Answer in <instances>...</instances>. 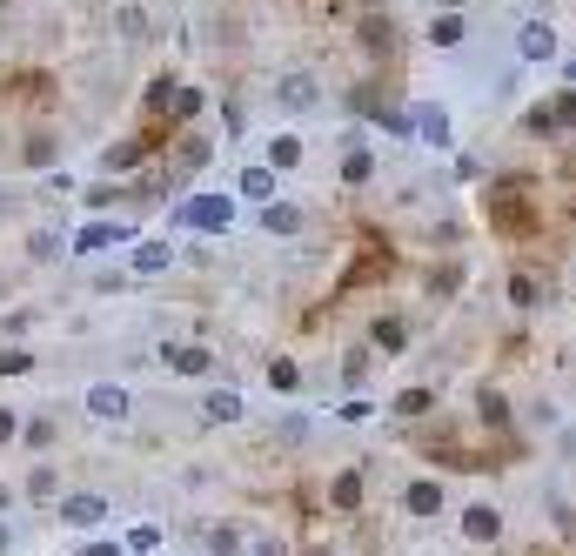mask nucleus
I'll use <instances>...</instances> for the list:
<instances>
[{
  "label": "nucleus",
  "mask_w": 576,
  "mask_h": 556,
  "mask_svg": "<svg viewBox=\"0 0 576 556\" xmlns=\"http://www.w3.org/2000/svg\"><path fill=\"white\" fill-rule=\"evenodd\" d=\"M543 114H550V134H570V128H576V88L550 94V101H543Z\"/></svg>",
  "instance_id": "13"
},
{
  "label": "nucleus",
  "mask_w": 576,
  "mask_h": 556,
  "mask_svg": "<svg viewBox=\"0 0 576 556\" xmlns=\"http://www.w3.org/2000/svg\"><path fill=\"white\" fill-rule=\"evenodd\" d=\"M516 47H523V61H556V27L550 21H523Z\"/></svg>",
  "instance_id": "8"
},
{
  "label": "nucleus",
  "mask_w": 576,
  "mask_h": 556,
  "mask_svg": "<svg viewBox=\"0 0 576 556\" xmlns=\"http://www.w3.org/2000/svg\"><path fill=\"white\" fill-rule=\"evenodd\" d=\"M7 543H14V530H7V523H0V550H7Z\"/></svg>",
  "instance_id": "35"
},
{
  "label": "nucleus",
  "mask_w": 576,
  "mask_h": 556,
  "mask_svg": "<svg viewBox=\"0 0 576 556\" xmlns=\"http://www.w3.org/2000/svg\"><path fill=\"white\" fill-rule=\"evenodd\" d=\"M255 556H288V550H282V543H255Z\"/></svg>",
  "instance_id": "33"
},
{
  "label": "nucleus",
  "mask_w": 576,
  "mask_h": 556,
  "mask_svg": "<svg viewBox=\"0 0 576 556\" xmlns=\"http://www.w3.org/2000/svg\"><path fill=\"white\" fill-rule=\"evenodd\" d=\"M262 228L268 235H302V208L295 201H262Z\"/></svg>",
  "instance_id": "10"
},
{
  "label": "nucleus",
  "mask_w": 576,
  "mask_h": 556,
  "mask_svg": "<svg viewBox=\"0 0 576 556\" xmlns=\"http://www.w3.org/2000/svg\"><path fill=\"white\" fill-rule=\"evenodd\" d=\"M114 242H134V228L128 222H88L74 235V255H101V248H114Z\"/></svg>",
  "instance_id": "6"
},
{
  "label": "nucleus",
  "mask_w": 576,
  "mask_h": 556,
  "mask_svg": "<svg viewBox=\"0 0 576 556\" xmlns=\"http://www.w3.org/2000/svg\"><path fill=\"white\" fill-rule=\"evenodd\" d=\"M536 295H543V289H536V275H510V302H516V309H536Z\"/></svg>",
  "instance_id": "24"
},
{
  "label": "nucleus",
  "mask_w": 576,
  "mask_h": 556,
  "mask_svg": "<svg viewBox=\"0 0 576 556\" xmlns=\"http://www.w3.org/2000/svg\"><path fill=\"white\" fill-rule=\"evenodd\" d=\"M376 128H382V134H416V128H409V114H402V108H389V114H382V121H376Z\"/></svg>",
  "instance_id": "29"
},
{
  "label": "nucleus",
  "mask_w": 576,
  "mask_h": 556,
  "mask_svg": "<svg viewBox=\"0 0 576 556\" xmlns=\"http://www.w3.org/2000/svg\"><path fill=\"white\" fill-rule=\"evenodd\" d=\"M181 222H188V228H215V235H222V228L235 222V201H228V195H201V201H181Z\"/></svg>",
  "instance_id": "4"
},
{
  "label": "nucleus",
  "mask_w": 576,
  "mask_h": 556,
  "mask_svg": "<svg viewBox=\"0 0 576 556\" xmlns=\"http://www.w3.org/2000/svg\"><path fill=\"white\" fill-rule=\"evenodd\" d=\"M295 161H302V141H295V134H275V141H268V168H275V175H288Z\"/></svg>",
  "instance_id": "17"
},
{
  "label": "nucleus",
  "mask_w": 576,
  "mask_h": 556,
  "mask_svg": "<svg viewBox=\"0 0 576 556\" xmlns=\"http://www.w3.org/2000/svg\"><path fill=\"white\" fill-rule=\"evenodd\" d=\"M396 409H402V416H429V409H436V389H402Z\"/></svg>",
  "instance_id": "21"
},
{
  "label": "nucleus",
  "mask_w": 576,
  "mask_h": 556,
  "mask_svg": "<svg viewBox=\"0 0 576 556\" xmlns=\"http://www.w3.org/2000/svg\"><path fill=\"white\" fill-rule=\"evenodd\" d=\"M168 362H175L181 376H208V369H215V356H208L201 342H181V349H168Z\"/></svg>",
  "instance_id": "14"
},
{
  "label": "nucleus",
  "mask_w": 576,
  "mask_h": 556,
  "mask_svg": "<svg viewBox=\"0 0 576 556\" xmlns=\"http://www.w3.org/2000/svg\"><path fill=\"white\" fill-rule=\"evenodd\" d=\"M242 195L248 201H275V168H268V161L262 168H242Z\"/></svg>",
  "instance_id": "18"
},
{
  "label": "nucleus",
  "mask_w": 576,
  "mask_h": 556,
  "mask_svg": "<svg viewBox=\"0 0 576 556\" xmlns=\"http://www.w3.org/2000/svg\"><path fill=\"white\" fill-rule=\"evenodd\" d=\"M21 443H27V449H47V443H54V423H47V416H34V423L21 429Z\"/></svg>",
  "instance_id": "26"
},
{
  "label": "nucleus",
  "mask_w": 576,
  "mask_h": 556,
  "mask_svg": "<svg viewBox=\"0 0 576 556\" xmlns=\"http://www.w3.org/2000/svg\"><path fill=\"white\" fill-rule=\"evenodd\" d=\"M128 409H134L128 382H94V389H88V416H94V423H121Z\"/></svg>",
  "instance_id": "5"
},
{
  "label": "nucleus",
  "mask_w": 576,
  "mask_h": 556,
  "mask_svg": "<svg viewBox=\"0 0 576 556\" xmlns=\"http://www.w3.org/2000/svg\"><path fill=\"white\" fill-rule=\"evenodd\" d=\"M81 556H121V543H94V550H81Z\"/></svg>",
  "instance_id": "32"
},
{
  "label": "nucleus",
  "mask_w": 576,
  "mask_h": 556,
  "mask_svg": "<svg viewBox=\"0 0 576 556\" xmlns=\"http://www.w3.org/2000/svg\"><path fill=\"white\" fill-rule=\"evenodd\" d=\"M7 503H14V496H7V490H0V510H7Z\"/></svg>",
  "instance_id": "36"
},
{
  "label": "nucleus",
  "mask_w": 576,
  "mask_h": 556,
  "mask_svg": "<svg viewBox=\"0 0 576 556\" xmlns=\"http://www.w3.org/2000/svg\"><path fill=\"white\" fill-rule=\"evenodd\" d=\"M369 175H376V161L362 155V148H349V161H342V181H349V188H362Z\"/></svg>",
  "instance_id": "22"
},
{
  "label": "nucleus",
  "mask_w": 576,
  "mask_h": 556,
  "mask_svg": "<svg viewBox=\"0 0 576 556\" xmlns=\"http://www.w3.org/2000/svg\"><path fill=\"white\" fill-rule=\"evenodd\" d=\"M409 128H416V141H429L436 155L456 148V114H449L443 101H416V108H409Z\"/></svg>",
  "instance_id": "1"
},
{
  "label": "nucleus",
  "mask_w": 576,
  "mask_h": 556,
  "mask_svg": "<svg viewBox=\"0 0 576 556\" xmlns=\"http://www.w3.org/2000/svg\"><path fill=\"white\" fill-rule=\"evenodd\" d=\"M402 510H409V516H436V510H443V483H409Z\"/></svg>",
  "instance_id": "12"
},
{
  "label": "nucleus",
  "mask_w": 576,
  "mask_h": 556,
  "mask_svg": "<svg viewBox=\"0 0 576 556\" xmlns=\"http://www.w3.org/2000/svg\"><path fill=\"white\" fill-rule=\"evenodd\" d=\"M449 7H463V0H449Z\"/></svg>",
  "instance_id": "37"
},
{
  "label": "nucleus",
  "mask_w": 576,
  "mask_h": 556,
  "mask_svg": "<svg viewBox=\"0 0 576 556\" xmlns=\"http://www.w3.org/2000/svg\"><path fill=\"white\" fill-rule=\"evenodd\" d=\"M21 436V423H14V409H0V443H14Z\"/></svg>",
  "instance_id": "31"
},
{
  "label": "nucleus",
  "mask_w": 576,
  "mask_h": 556,
  "mask_svg": "<svg viewBox=\"0 0 576 556\" xmlns=\"http://www.w3.org/2000/svg\"><path fill=\"white\" fill-rule=\"evenodd\" d=\"M208 550H215V556H235V550H242V530L215 523V530H208Z\"/></svg>",
  "instance_id": "23"
},
{
  "label": "nucleus",
  "mask_w": 576,
  "mask_h": 556,
  "mask_svg": "<svg viewBox=\"0 0 576 556\" xmlns=\"http://www.w3.org/2000/svg\"><path fill=\"white\" fill-rule=\"evenodd\" d=\"M489 215L503 228H530V208H523V175H510L503 188H489Z\"/></svg>",
  "instance_id": "3"
},
{
  "label": "nucleus",
  "mask_w": 576,
  "mask_h": 556,
  "mask_svg": "<svg viewBox=\"0 0 576 556\" xmlns=\"http://www.w3.org/2000/svg\"><path fill=\"white\" fill-rule=\"evenodd\" d=\"M201 409H208V423H235V416H242V396H235V389H215Z\"/></svg>",
  "instance_id": "20"
},
{
  "label": "nucleus",
  "mask_w": 576,
  "mask_h": 556,
  "mask_svg": "<svg viewBox=\"0 0 576 556\" xmlns=\"http://www.w3.org/2000/svg\"><path fill=\"white\" fill-rule=\"evenodd\" d=\"M483 423H510V402L489 396V389H483Z\"/></svg>",
  "instance_id": "28"
},
{
  "label": "nucleus",
  "mask_w": 576,
  "mask_h": 556,
  "mask_svg": "<svg viewBox=\"0 0 576 556\" xmlns=\"http://www.w3.org/2000/svg\"><path fill=\"white\" fill-rule=\"evenodd\" d=\"M0 369H7V376H21V369H34V356H27V349H7V356H0Z\"/></svg>",
  "instance_id": "30"
},
{
  "label": "nucleus",
  "mask_w": 576,
  "mask_h": 556,
  "mask_svg": "<svg viewBox=\"0 0 576 556\" xmlns=\"http://www.w3.org/2000/svg\"><path fill=\"white\" fill-rule=\"evenodd\" d=\"M21 161H27V168H47V161H54V134L34 128V134L21 141Z\"/></svg>",
  "instance_id": "19"
},
{
  "label": "nucleus",
  "mask_w": 576,
  "mask_h": 556,
  "mask_svg": "<svg viewBox=\"0 0 576 556\" xmlns=\"http://www.w3.org/2000/svg\"><path fill=\"white\" fill-rule=\"evenodd\" d=\"M315 101H322V81H315V74H302V67L275 81V108H282V114H309Z\"/></svg>",
  "instance_id": "2"
},
{
  "label": "nucleus",
  "mask_w": 576,
  "mask_h": 556,
  "mask_svg": "<svg viewBox=\"0 0 576 556\" xmlns=\"http://www.w3.org/2000/svg\"><path fill=\"white\" fill-rule=\"evenodd\" d=\"M54 490H61V483H54V469H27V496H54Z\"/></svg>",
  "instance_id": "27"
},
{
  "label": "nucleus",
  "mask_w": 576,
  "mask_h": 556,
  "mask_svg": "<svg viewBox=\"0 0 576 556\" xmlns=\"http://www.w3.org/2000/svg\"><path fill=\"white\" fill-rule=\"evenodd\" d=\"M376 349H382V356H396V349H402V322H396V315L376 322Z\"/></svg>",
  "instance_id": "25"
},
{
  "label": "nucleus",
  "mask_w": 576,
  "mask_h": 556,
  "mask_svg": "<svg viewBox=\"0 0 576 556\" xmlns=\"http://www.w3.org/2000/svg\"><path fill=\"white\" fill-rule=\"evenodd\" d=\"M563 81H570V88H576V61H563Z\"/></svg>",
  "instance_id": "34"
},
{
  "label": "nucleus",
  "mask_w": 576,
  "mask_h": 556,
  "mask_svg": "<svg viewBox=\"0 0 576 556\" xmlns=\"http://www.w3.org/2000/svg\"><path fill=\"white\" fill-rule=\"evenodd\" d=\"M463 536H469V543H496V536H503L496 503H469V510H463Z\"/></svg>",
  "instance_id": "7"
},
{
  "label": "nucleus",
  "mask_w": 576,
  "mask_h": 556,
  "mask_svg": "<svg viewBox=\"0 0 576 556\" xmlns=\"http://www.w3.org/2000/svg\"><path fill=\"white\" fill-rule=\"evenodd\" d=\"M329 503H335V510H362V469H342V476H335Z\"/></svg>",
  "instance_id": "11"
},
{
  "label": "nucleus",
  "mask_w": 576,
  "mask_h": 556,
  "mask_svg": "<svg viewBox=\"0 0 576 556\" xmlns=\"http://www.w3.org/2000/svg\"><path fill=\"white\" fill-rule=\"evenodd\" d=\"M463 34H469V21H463V14H456V7L429 21V47H456V41H463Z\"/></svg>",
  "instance_id": "15"
},
{
  "label": "nucleus",
  "mask_w": 576,
  "mask_h": 556,
  "mask_svg": "<svg viewBox=\"0 0 576 556\" xmlns=\"http://www.w3.org/2000/svg\"><path fill=\"white\" fill-rule=\"evenodd\" d=\"M101 516H108V496H67V510H61V523H74V530H94V523H101Z\"/></svg>",
  "instance_id": "9"
},
{
  "label": "nucleus",
  "mask_w": 576,
  "mask_h": 556,
  "mask_svg": "<svg viewBox=\"0 0 576 556\" xmlns=\"http://www.w3.org/2000/svg\"><path fill=\"white\" fill-rule=\"evenodd\" d=\"M168 262H175V248H168V242H141V248H134V275H161Z\"/></svg>",
  "instance_id": "16"
}]
</instances>
